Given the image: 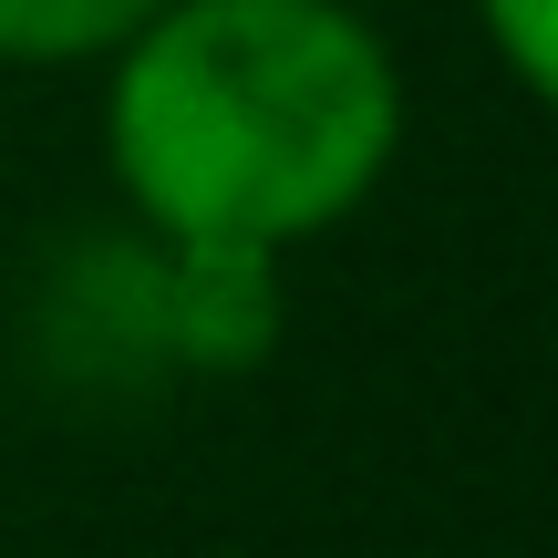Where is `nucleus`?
Masks as SVG:
<instances>
[{"instance_id": "2", "label": "nucleus", "mask_w": 558, "mask_h": 558, "mask_svg": "<svg viewBox=\"0 0 558 558\" xmlns=\"http://www.w3.org/2000/svg\"><path fill=\"white\" fill-rule=\"evenodd\" d=\"M166 0H0V62H94L156 21Z\"/></svg>"}, {"instance_id": "3", "label": "nucleus", "mask_w": 558, "mask_h": 558, "mask_svg": "<svg viewBox=\"0 0 558 558\" xmlns=\"http://www.w3.org/2000/svg\"><path fill=\"white\" fill-rule=\"evenodd\" d=\"M486 41H497V62L518 73V94H558V0H476Z\"/></svg>"}, {"instance_id": "1", "label": "nucleus", "mask_w": 558, "mask_h": 558, "mask_svg": "<svg viewBox=\"0 0 558 558\" xmlns=\"http://www.w3.org/2000/svg\"><path fill=\"white\" fill-rule=\"evenodd\" d=\"M403 145V73L352 0H166L114 52L104 156L166 248H279L341 228Z\"/></svg>"}]
</instances>
